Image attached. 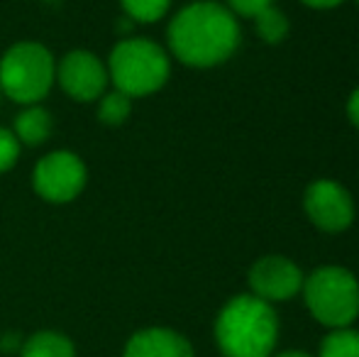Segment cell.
<instances>
[{"instance_id": "cell-19", "label": "cell", "mask_w": 359, "mask_h": 357, "mask_svg": "<svg viewBox=\"0 0 359 357\" xmlns=\"http://www.w3.org/2000/svg\"><path fill=\"white\" fill-rule=\"evenodd\" d=\"M347 113H350L352 123L359 128V88L350 95V103H347Z\"/></svg>"}, {"instance_id": "cell-16", "label": "cell", "mask_w": 359, "mask_h": 357, "mask_svg": "<svg viewBox=\"0 0 359 357\" xmlns=\"http://www.w3.org/2000/svg\"><path fill=\"white\" fill-rule=\"evenodd\" d=\"M169 5L171 0H123L125 13L135 22H156V20L166 15Z\"/></svg>"}, {"instance_id": "cell-4", "label": "cell", "mask_w": 359, "mask_h": 357, "mask_svg": "<svg viewBox=\"0 0 359 357\" xmlns=\"http://www.w3.org/2000/svg\"><path fill=\"white\" fill-rule=\"evenodd\" d=\"M108 76L115 90L137 98L159 90L169 79V57L149 39H123L110 52Z\"/></svg>"}, {"instance_id": "cell-22", "label": "cell", "mask_w": 359, "mask_h": 357, "mask_svg": "<svg viewBox=\"0 0 359 357\" xmlns=\"http://www.w3.org/2000/svg\"><path fill=\"white\" fill-rule=\"evenodd\" d=\"M357 5H359V0H357Z\"/></svg>"}, {"instance_id": "cell-6", "label": "cell", "mask_w": 359, "mask_h": 357, "mask_svg": "<svg viewBox=\"0 0 359 357\" xmlns=\"http://www.w3.org/2000/svg\"><path fill=\"white\" fill-rule=\"evenodd\" d=\"M86 186V164L74 152H52L34 167V191L52 203H67Z\"/></svg>"}, {"instance_id": "cell-14", "label": "cell", "mask_w": 359, "mask_h": 357, "mask_svg": "<svg viewBox=\"0 0 359 357\" xmlns=\"http://www.w3.org/2000/svg\"><path fill=\"white\" fill-rule=\"evenodd\" d=\"M255 22H257V32H259V37L264 39V42H271V44L281 42L288 32V20L284 18V13H281L279 8H274V5L266 8V10H262V13L255 18Z\"/></svg>"}, {"instance_id": "cell-18", "label": "cell", "mask_w": 359, "mask_h": 357, "mask_svg": "<svg viewBox=\"0 0 359 357\" xmlns=\"http://www.w3.org/2000/svg\"><path fill=\"white\" fill-rule=\"evenodd\" d=\"M271 3L274 0H227V5H230L227 10L232 15H242V18H257L262 10L271 8Z\"/></svg>"}, {"instance_id": "cell-17", "label": "cell", "mask_w": 359, "mask_h": 357, "mask_svg": "<svg viewBox=\"0 0 359 357\" xmlns=\"http://www.w3.org/2000/svg\"><path fill=\"white\" fill-rule=\"evenodd\" d=\"M20 157V140L15 137V133L0 128V174L15 167Z\"/></svg>"}, {"instance_id": "cell-2", "label": "cell", "mask_w": 359, "mask_h": 357, "mask_svg": "<svg viewBox=\"0 0 359 357\" xmlns=\"http://www.w3.org/2000/svg\"><path fill=\"white\" fill-rule=\"evenodd\" d=\"M215 340L225 357H271L279 340L276 311L255 294L235 296L217 314Z\"/></svg>"}, {"instance_id": "cell-20", "label": "cell", "mask_w": 359, "mask_h": 357, "mask_svg": "<svg viewBox=\"0 0 359 357\" xmlns=\"http://www.w3.org/2000/svg\"><path fill=\"white\" fill-rule=\"evenodd\" d=\"M301 3L311 5V8H335V5H340L342 0H301Z\"/></svg>"}, {"instance_id": "cell-12", "label": "cell", "mask_w": 359, "mask_h": 357, "mask_svg": "<svg viewBox=\"0 0 359 357\" xmlns=\"http://www.w3.org/2000/svg\"><path fill=\"white\" fill-rule=\"evenodd\" d=\"M22 357H74V345L59 333H37L25 343Z\"/></svg>"}, {"instance_id": "cell-15", "label": "cell", "mask_w": 359, "mask_h": 357, "mask_svg": "<svg viewBox=\"0 0 359 357\" xmlns=\"http://www.w3.org/2000/svg\"><path fill=\"white\" fill-rule=\"evenodd\" d=\"M130 110H133V98L120 93V90H113V93H108L103 100H100L98 118L108 125H120L128 120Z\"/></svg>"}, {"instance_id": "cell-11", "label": "cell", "mask_w": 359, "mask_h": 357, "mask_svg": "<svg viewBox=\"0 0 359 357\" xmlns=\"http://www.w3.org/2000/svg\"><path fill=\"white\" fill-rule=\"evenodd\" d=\"M52 135V115L44 108H37V105H29L27 110L18 115L15 120V137L22 144H42L44 140Z\"/></svg>"}, {"instance_id": "cell-5", "label": "cell", "mask_w": 359, "mask_h": 357, "mask_svg": "<svg viewBox=\"0 0 359 357\" xmlns=\"http://www.w3.org/2000/svg\"><path fill=\"white\" fill-rule=\"evenodd\" d=\"M57 79V64L47 47L20 42L0 62V90L15 103H37L49 93Z\"/></svg>"}, {"instance_id": "cell-10", "label": "cell", "mask_w": 359, "mask_h": 357, "mask_svg": "<svg viewBox=\"0 0 359 357\" xmlns=\"http://www.w3.org/2000/svg\"><path fill=\"white\" fill-rule=\"evenodd\" d=\"M125 357H194V348L176 330L147 328L130 338Z\"/></svg>"}, {"instance_id": "cell-21", "label": "cell", "mask_w": 359, "mask_h": 357, "mask_svg": "<svg viewBox=\"0 0 359 357\" xmlns=\"http://www.w3.org/2000/svg\"><path fill=\"white\" fill-rule=\"evenodd\" d=\"M271 357H313V355H308V353H301V350H286V353L271 355Z\"/></svg>"}, {"instance_id": "cell-13", "label": "cell", "mask_w": 359, "mask_h": 357, "mask_svg": "<svg viewBox=\"0 0 359 357\" xmlns=\"http://www.w3.org/2000/svg\"><path fill=\"white\" fill-rule=\"evenodd\" d=\"M318 357H359V330H330L323 338Z\"/></svg>"}, {"instance_id": "cell-7", "label": "cell", "mask_w": 359, "mask_h": 357, "mask_svg": "<svg viewBox=\"0 0 359 357\" xmlns=\"http://www.w3.org/2000/svg\"><path fill=\"white\" fill-rule=\"evenodd\" d=\"M303 208L306 215L313 220V225L325 233H340L350 228L355 218V203L345 186L337 181L320 179L311 184L303 196Z\"/></svg>"}, {"instance_id": "cell-1", "label": "cell", "mask_w": 359, "mask_h": 357, "mask_svg": "<svg viewBox=\"0 0 359 357\" xmlns=\"http://www.w3.org/2000/svg\"><path fill=\"white\" fill-rule=\"evenodd\" d=\"M171 52L189 67H215L240 44L237 18L220 3H194L169 25Z\"/></svg>"}, {"instance_id": "cell-8", "label": "cell", "mask_w": 359, "mask_h": 357, "mask_svg": "<svg viewBox=\"0 0 359 357\" xmlns=\"http://www.w3.org/2000/svg\"><path fill=\"white\" fill-rule=\"evenodd\" d=\"M303 271L296 262L281 257V255H269L255 262L250 269V286L257 299L266 304L276 301H288L303 289Z\"/></svg>"}, {"instance_id": "cell-9", "label": "cell", "mask_w": 359, "mask_h": 357, "mask_svg": "<svg viewBox=\"0 0 359 357\" xmlns=\"http://www.w3.org/2000/svg\"><path fill=\"white\" fill-rule=\"evenodd\" d=\"M57 79L74 100H95L108 86V69L93 52L76 49L62 59Z\"/></svg>"}, {"instance_id": "cell-3", "label": "cell", "mask_w": 359, "mask_h": 357, "mask_svg": "<svg viewBox=\"0 0 359 357\" xmlns=\"http://www.w3.org/2000/svg\"><path fill=\"white\" fill-rule=\"evenodd\" d=\"M301 294L313 318L332 330L350 328L359 316V281L345 267L313 269L303 279Z\"/></svg>"}]
</instances>
